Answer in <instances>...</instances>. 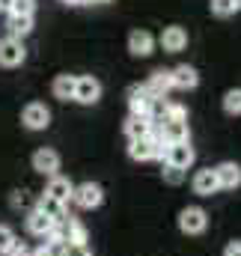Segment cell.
<instances>
[{"label": "cell", "mask_w": 241, "mask_h": 256, "mask_svg": "<svg viewBox=\"0 0 241 256\" xmlns=\"http://www.w3.org/2000/svg\"><path fill=\"white\" fill-rule=\"evenodd\" d=\"M51 242H57V244H86V230H84V224L80 220H74V218H62L54 224V230H51V236H48Z\"/></svg>", "instance_id": "cell-1"}, {"label": "cell", "mask_w": 241, "mask_h": 256, "mask_svg": "<svg viewBox=\"0 0 241 256\" xmlns=\"http://www.w3.org/2000/svg\"><path fill=\"white\" fill-rule=\"evenodd\" d=\"M206 226H208V218L200 206H188L179 212V230L184 236H200Z\"/></svg>", "instance_id": "cell-2"}, {"label": "cell", "mask_w": 241, "mask_h": 256, "mask_svg": "<svg viewBox=\"0 0 241 256\" xmlns=\"http://www.w3.org/2000/svg\"><path fill=\"white\" fill-rule=\"evenodd\" d=\"M21 122H24V128H30V131H45V128L51 126V110L45 104H39V102H30L21 110Z\"/></svg>", "instance_id": "cell-3"}, {"label": "cell", "mask_w": 241, "mask_h": 256, "mask_svg": "<svg viewBox=\"0 0 241 256\" xmlns=\"http://www.w3.org/2000/svg\"><path fill=\"white\" fill-rule=\"evenodd\" d=\"M24 57H27V48H24L21 39H12V36L0 39V66L15 68V66L24 63Z\"/></svg>", "instance_id": "cell-4"}, {"label": "cell", "mask_w": 241, "mask_h": 256, "mask_svg": "<svg viewBox=\"0 0 241 256\" xmlns=\"http://www.w3.org/2000/svg\"><path fill=\"white\" fill-rule=\"evenodd\" d=\"M102 98V84L92 78V74H84L74 80V102L80 104H96Z\"/></svg>", "instance_id": "cell-5"}, {"label": "cell", "mask_w": 241, "mask_h": 256, "mask_svg": "<svg viewBox=\"0 0 241 256\" xmlns=\"http://www.w3.org/2000/svg\"><path fill=\"white\" fill-rule=\"evenodd\" d=\"M72 200H74L80 208H96V206H102L104 191H102V185H96V182H84V185H78V188H74Z\"/></svg>", "instance_id": "cell-6"}, {"label": "cell", "mask_w": 241, "mask_h": 256, "mask_svg": "<svg viewBox=\"0 0 241 256\" xmlns=\"http://www.w3.org/2000/svg\"><path fill=\"white\" fill-rule=\"evenodd\" d=\"M152 102H155V98L149 96V90H146L143 84L128 86V108H131V114H137V116H149Z\"/></svg>", "instance_id": "cell-7"}, {"label": "cell", "mask_w": 241, "mask_h": 256, "mask_svg": "<svg viewBox=\"0 0 241 256\" xmlns=\"http://www.w3.org/2000/svg\"><path fill=\"white\" fill-rule=\"evenodd\" d=\"M33 170L42 173V176H57V170H60V155H57L54 149H48V146L36 149V152H33Z\"/></svg>", "instance_id": "cell-8"}, {"label": "cell", "mask_w": 241, "mask_h": 256, "mask_svg": "<svg viewBox=\"0 0 241 256\" xmlns=\"http://www.w3.org/2000/svg\"><path fill=\"white\" fill-rule=\"evenodd\" d=\"M194 158H196V152H194L188 143H170V146H167V155H164V164L179 167V170H188V167L194 164Z\"/></svg>", "instance_id": "cell-9"}, {"label": "cell", "mask_w": 241, "mask_h": 256, "mask_svg": "<svg viewBox=\"0 0 241 256\" xmlns=\"http://www.w3.org/2000/svg\"><path fill=\"white\" fill-rule=\"evenodd\" d=\"M143 86L149 90V96H152V98H167V92L173 90V78H170V68H155Z\"/></svg>", "instance_id": "cell-10"}, {"label": "cell", "mask_w": 241, "mask_h": 256, "mask_svg": "<svg viewBox=\"0 0 241 256\" xmlns=\"http://www.w3.org/2000/svg\"><path fill=\"white\" fill-rule=\"evenodd\" d=\"M161 48L167 51V54H179L188 48V30L179 27V24H173V27H164V33H161Z\"/></svg>", "instance_id": "cell-11"}, {"label": "cell", "mask_w": 241, "mask_h": 256, "mask_svg": "<svg viewBox=\"0 0 241 256\" xmlns=\"http://www.w3.org/2000/svg\"><path fill=\"white\" fill-rule=\"evenodd\" d=\"M128 51L134 57H149L155 51V36L149 30H131L128 33Z\"/></svg>", "instance_id": "cell-12"}, {"label": "cell", "mask_w": 241, "mask_h": 256, "mask_svg": "<svg viewBox=\"0 0 241 256\" xmlns=\"http://www.w3.org/2000/svg\"><path fill=\"white\" fill-rule=\"evenodd\" d=\"M214 176H218V188L232 191V188H238L241 185V167L238 164H232V161H224L220 167H214Z\"/></svg>", "instance_id": "cell-13"}, {"label": "cell", "mask_w": 241, "mask_h": 256, "mask_svg": "<svg viewBox=\"0 0 241 256\" xmlns=\"http://www.w3.org/2000/svg\"><path fill=\"white\" fill-rule=\"evenodd\" d=\"M152 128H155V122H152L149 116H137V114H131V116L125 120V134H128V140H143V137L152 134Z\"/></svg>", "instance_id": "cell-14"}, {"label": "cell", "mask_w": 241, "mask_h": 256, "mask_svg": "<svg viewBox=\"0 0 241 256\" xmlns=\"http://www.w3.org/2000/svg\"><path fill=\"white\" fill-rule=\"evenodd\" d=\"M72 194H74V185H72L68 179H62V176H51V182H48V188H45V196L57 200L62 206H68Z\"/></svg>", "instance_id": "cell-15"}, {"label": "cell", "mask_w": 241, "mask_h": 256, "mask_svg": "<svg viewBox=\"0 0 241 256\" xmlns=\"http://www.w3.org/2000/svg\"><path fill=\"white\" fill-rule=\"evenodd\" d=\"M170 78H173V90H194L200 84V74L194 66H176L170 68Z\"/></svg>", "instance_id": "cell-16"}, {"label": "cell", "mask_w": 241, "mask_h": 256, "mask_svg": "<svg viewBox=\"0 0 241 256\" xmlns=\"http://www.w3.org/2000/svg\"><path fill=\"white\" fill-rule=\"evenodd\" d=\"M27 230L45 242V238L51 236V230H54V220H51V218H45L42 212H36V208H33V212L27 214Z\"/></svg>", "instance_id": "cell-17"}, {"label": "cell", "mask_w": 241, "mask_h": 256, "mask_svg": "<svg viewBox=\"0 0 241 256\" xmlns=\"http://www.w3.org/2000/svg\"><path fill=\"white\" fill-rule=\"evenodd\" d=\"M194 191L200 194V196H212V194H218V176H214V170L208 167V170H200L196 176H194Z\"/></svg>", "instance_id": "cell-18"}, {"label": "cell", "mask_w": 241, "mask_h": 256, "mask_svg": "<svg viewBox=\"0 0 241 256\" xmlns=\"http://www.w3.org/2000/svg\"><path fill=\"white\" fill-rule=\"evenodd\" d=\"M158 134L164 143H188V122H161Z\"/></svg>", "instance_id": "cell-19"}, {"label": "cell", "mask_w": 241, "mask_h": 256, "mask_svg": "<svg viewBox=\"0 0 241 256\" xmlns=\"http://www.w3.org/2000/svg\"><path fill=\"white\" fill-rule=\"evenodd\" d=\"M6 30L12 39H24L33 30V15H9L6 18Z\"/></svg>", "instance_id": "cell-20"}, {"label": "cell", "mask_w": 241, "mask_h": 256, "mask_svg": "<svg viewBox=\"0 0 241 256\" xmlns=\"http://www.w3.org/2000/svg\"><path fill=\"white\" fill-rule=\"evenodd\" d=\"M74 74H57L54 78V84H51V90H54V96L60 98V102H68V98H74Z\"/></svg>", "instance_id": "cell-21"}, {"label": "cell", "mask_w": 241, "mask_h": 256, "mask_svg": "<svg viewBox=\"0 0 241 256\" xmlns=\"http://www.w3.org/2000/svg\"><path fill=\"white\" fill-rule=\"evenodd\" d=\"M36 212H42V214H45V218H51L54 224L62 220V218L68 214V212H66V206L57 202V200H51V196H42V200H39V206H36Z\"/></svg>", "instance_id": "cell-22"}, {"label": "cell", "mask_w": 241, "mask_h": 256, "mask_svg": "<svg viewBox=\"0 0 241 256\" xmlns=\"http://www.w3.org/2000/svg\"><path fill=\"white\" fill-rule=\"evenodd\" d=\"M152 152H155V146H152L149 137H143V140H131V143H128V155H131L134 161H149Z\"/></svg>", "instance_id": "cell-23"}, {"label": "cell", "mask_w": 241, "mask_h": 256, "mask_svg": "<svg viewBox=\"0 0 241 256\" xmlns=\"http://www.w3.org/2000/svg\"><path fill=\"white\" fill-rule=\"evenodd\" d=\"M158 122H188V110H184L182 104H176V102H167Z\"/></svg>", "instance_id": "cell-24"}, {"label": "cell", "mask_w": 241, "mask_h": 256, "mask_svg": "<svg viewBox=\"0 0 241 256\" xmlns=\"http://www.w3.org/2000/svg\"><path fill=\"white\" fill-rule=\"evenodd\" d=\"M224 110H226L230 116H238L241 114V90H230V92L224 96Z\"/></svg>", "instance_id": "cell-25"}, {"label": "cell", "mask_w": 241, "mask_h": 256, "mask_svg": "<svg viewBox=\"0 0 241 256\" xmlns=\"http://www.w3.org/2000/svg\"><path fill=\"white\" fill-rule=\"evenodd\" d=\"M212 12L226 18V15H236L238 9H236V0H212Z\"/></svg>", "instance_id": "cell-26"}, {"label": "cell", "mask_w": 241, "mask_h": 256, "mask_svg": "<svg viewBox=\"0 0 241 256\" xmlns=\"http://www.w3.org/2000/svg\"><path fill=\"white\" fill-rule=\"evenodd\" d=\"M33 9H36V0H12L9 15H33Z\"/></svg>", "instance_id": "cell-27"}, {"label": "cell", "mask_w": 241, "mask_h": 256, "mask_svg": "<svg viewBox=\"0 0 241 256\" xmlns=\"http://www.w3.org/2000/svg\"><path fill=\"white\" fill-rule=\"evenodd\" d=\"M60 256H92V250L86 244H62Z\"/></svg>", "instance_id": "cell-28"}, {"label": "cell", "mask_w": 241, "mask_h": 256, "mask_svg": "<svg viewBox=\"0 0 241 256\" xmlns=\"http://www.w3.org/2000/svg\"><path fill=\"white\" fill-rule=\"evenodd\" d=\"M182 179H184V170H179V167H170V164H164V182H170V185H179Z\"/></svg>", "instance_id": "cell-29"}, {"label": "cell", "mask_w": 241, "mask_h": 256, "mask_svg": "<svg viewBox=\"0 0 241 256\" xmlns=\"http://www.w3.org/2000/svg\"><path fill=\"white\" fill-rule=\"evenodd\" d=\"M12 242H15V232H12L9 226L0 224V254H6V250L12 248Z\"/></svg>", "instance_id": "cell-30"}, {"label": "cell", "mask_w": 241, "mask_h": 256, "mask_svg": "<svg viewBox=\"0 0 241 256\" xmlns=\"http://www.w3.org/2000/svg\"><path fill=\"white\" fill-rule=\"evenodd\" d=\"M30 254H33V250H30L24 242H18V238H15V242H12V248L6 250V256H30Z\"/></svg>", "instance_id": "cell-31"}, {"label": "cell", "mask_w": 241, "mask_h": 256, "mask_svg": "<svg viewBox=\"0 0 241 256\" xmlns=\"http://www.w3.org/2000/svg\"><path fill=\"white\" fill-rule=\"evenodd\" d=\"M224 256H241V242H230L226 244V254Z\"/></svg>", "instance_id": "cell-32"}, {"label": "cell", "mask_w": 241, "mask_h": 256, "mask_svg": "<svg viewBox=\"0 0 241 256\" xmlns=\"http://www.w3.org/2000/svg\"><path fill=\"white\" fill-rule=\"evenodd\" d=\"M12 9V0H0V12H9Z\"/></svg>", "instance_id": "cell-33"}, {"label": "cell", "mask_w": 241, "mask_h": 256, "mask_svg": "<svg viewBox=\"0 0 241 256\" xmlns=\"http://www.w3.org/2000/svg\"><path fill=\"white\" fill-rule=\"evenodd\" d=\"M80 3H110V0H80Z\"/></svg>", "instance_id": "cell-34"}, {"label": "cell", "mask_w": 241, "mask_h": 256, "mask_svg": "<svg viewBox=\"0 0 241 256\" xmlns=\"http://www.w3.org/2000/svg\"><path fill=\"white\" fill-rule=\"evenodd\" d=\"M62 3H72V6H80V0H62Z\"/></svg>", "instance_id": "cell-35"}, {"label": "cell", "mask_w": 241, "mask_h": 256, "mask_svg": "<svg viewBox=\"0 0 241 256\" xmlns=\"http://www.w3.org/2000/svg\"><path fill=\"white\" fill-rule=\"evenodd\" d=\"M30 256H48V254H45V250H33Z\"/></svg>", "instance_id": "cell-36"}, {"label": "cell", "mask_w": 241, "mask_h": 256, "mask_svg": "<svg viewBox=\"0 0 241 256\" xmlns=\"http://www.w3.org/2000/svg\"><path fill=\"white\" fill-rule=\"evenodd\" d=\"M236 9H238V12H241V0H236Z\"/></svg>", "instance_id": "cell-37"}]
</instances>
